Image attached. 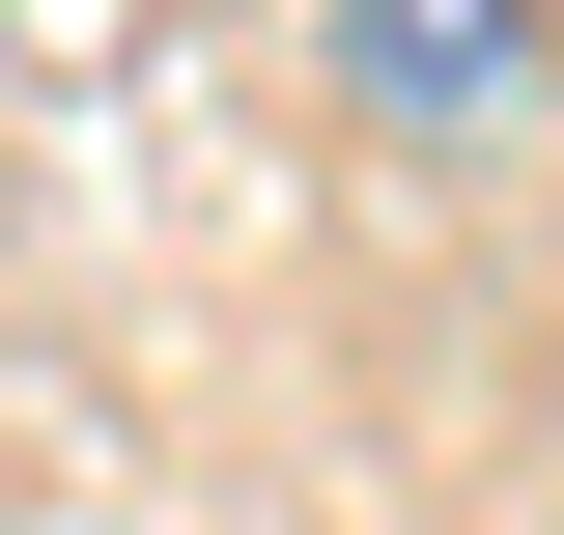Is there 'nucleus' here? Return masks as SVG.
Instances as JSON below:
<instances>
[{
    "label": "nucleus",
    "instance_id": "nucleus-1",
    "mask_svg": "<svg viewBox=\"0 0 564 535\" xmlns=\"http://www.w3.org/2000/svg\"><path fill=\"white\" fill-rule=\"evenodd\" d=\"M282 29L339 85V141H395V170H508L564 113V0H282Z\"/></svg>",
    "mask_w": 564,
    "mask_h": 535
}]
</instances>
